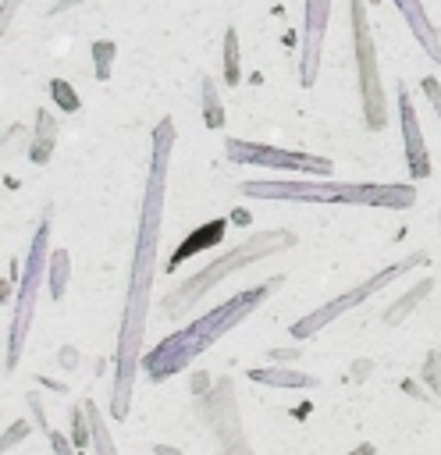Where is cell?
Instances as JSON below:
<instances>
[{
	"instance_id": "19",
	"label": "cell",
	"mask_w": 441,
	"mask_h": 455,
	"mask_svg": "<svg viewBox=\"0 0 441 455\" xmlns=\"http://www.w3.org/2000/svg\"><path fill=\"white\" fill-rule=\"evenodd\" d=\"M427 291H430V284H427V281H423V284H416V288H413V291H409V295H405L398 306H391V309H388L384 323H395V320H402V316H405V309H413V306H416V299H420V295H427Z\"/></svg>"
},
{
	"instance_id": "2",
	"label": "cell",
	"mask_w": 441,
	"mask_h": 455,
	"mask_svg": "<svg viewBox=\"0 0 441 455\" xmlns=\"http://www.w3.org/2000/svg\"><path fill=\"white\" fill-rule=\"evenodd\" d=\"M277 284H281V277H270V281H263V284H253V288L231 295L224 306H217V309H210L206 316H199L196 323H188L185 331L164 338V341L142 359L146 377L160 384V380L181 373V370H185L199 352H206L220 334H228L235 323H242V320H245V316H249V313H253V309H256Z\"/></svg>"
},
{
	"instance_id": "13",
	"label": "cell",
	"mask_w": 441,
	"mask_h": 455,
	"mask_svg": "<svg viewBox=\"0 0 441 455\" xmlns=\"http://www.w3.org/2000/svg\"><path fill=\"white\" fill-rule=\"evenodd\" d=\"M249 377L263 380V384H277V387H306V384H317L309 373H295V370H249Z\"/></svg>"
},
{
	"instance_id": "8",
	"label": "cell",
	"mask_w": 441,
	"mask_h": 455,
	"mask_svg": "<svg viewBox=\"0 0 441 455\" xmlns=\"http://www.w3.org/2000/svg\"><path fill=\"white\" fill-rule=\"evenodd\" d=\"M224 153L235 164H256V167H274V171H302V174H324V178L334 171V164L327 156L292 153V149H277V146H263V142H245V139H228Z\"/></svg>"
},
{
	"instance_id": "16",
	"label": "cell",
	"mask_w": 441,
	"mask_h": 455,
	"mask_svg": "<svg viewBox=\"0 0 441 455\" xmlns=\"http://www.w3.org/2000/svg\"><path fill=\"white\" fill-rule=\"evenodd\" d=\"M68 281V252H50V295L60 299Z\"/></svg>"
},
{
	"instance_id": "21",
	"label": "cell",
	"mask_w": 441,
	"mask_h": 455,
	"mask_svg": "<svg viewBox=\"0 0 441 455\" xmlns=\"http://www.w3.org/2000/svg\"><path fill=\"white\" fill-rule=\"evenodd\" d=\"M50 92H53V100L60 103V110H78V96L71 92V85L68 82H50Z\"/></svg>"
},
{
	"instance_id": "11",
	"label": "cell",
	"mask_w": 441,
	"mask_h": 455,
	"mask_svg": "<svg viewBox=\"0 0 441 455\" xmlns=\"http://www.w3.org/2000/svg\"><path fill=\"white\" fill-rule=\"evenodd\" d=\"M391 4L402 11V18H405V25H409L413 39L423 46V53H427L430 60H437V64H441V32H437V28H434V21L427 18L423 0H391Z\"/></svg>"
},
{
	"instance_id": "15",
	"label": "cell",
	"mask_w": 441,
	"mask_h": 455,
	"mask_svg": "<svg viewBox=\"0 0 441 455\" xmlns=\"http://www.w3.org/2000/svg\"><path fill=\"white\" fill-rule=\"evenodd\" d=\"M224 82L228 85L238 82V32L235 28L224 32Z\"/></svg>"
},
{
	"instance_id": "28",
	"label": "cell",
	"mask_w": 441,
	"mask_h": 455,
	"mask_svg": "<svg viewBox=\"0 0 441 455\" xmlns=\"http://www.w3.org/2000/svg\"><path fill=\"white\" fill-rule=\"evenodd\" d=\"M75 4H82V0H60L53 11H68V7H75Z\"/></svg>"
},
{
	"instance_id": "1",
	"label": "cell",
	"mask_w": 441,
	"mask_h": 455,
	"mask_svg": "<svg viewBox=\"0 0 441 455\" xmlns=\"http://www.w3.org/2000/svg\"><path fill=\"white\" fill-rule=\"evenodd\" d=\"M171 146H174V121L164 117L153 132V160H149L146 199H142V213H139L135 263H132L124 320H121V334H117V377H114V405H110L114 419H124L128 398H132V380H135V370H139V345H142V327H146L149 277H153V267H156V238H160V210H164V192H167Z\"/></svg>"
},
{
	"instance_id": "5",
	"label": "cell",
	"mask_w": 441,
	"mask_h": 455,
	"mask_svg": "<svg viewBox=\"0 0 441 455\" xmlns=\"http://www.w3.org/2000/svg\"><path fill=\"white\" fill-rule=\"evenodd\" d=\"M349 11H352V50H356L363 124H366L370 132H381V128L388 124V100H384V85H381V71H377V50H373L366 7H363V0H352Z\"/></svg>"
},
{
	"instance_id": "18",
	"label": "cell",
	"mask_w": 441,
	"mask_h": 455,
	"mask_svg": "<svg viewBox=\"0 0 441 455\" xmlns=\"http://www.w3.org/2000/svg\"><path fill=\"white\" fill-rule=\"evenodd\" d=\"M85 412H89V419H92V441H96V451H100V455H117V451H114V441L107 437V427H103V419H100V412H96L92 402H85Z\"/></svg>"
},
{
	"instance_id": "17",
	"label": "cell",
	"mask_w": 441,
	"mask_h": 455,
	"mask_svg": "<svg viewBox=\"0 0 441 455\" xmlns=\"http://www.w3.org/2000/svg\"><path fill=\"white\" fill-rule=\"evenodd\" d=\"M203 107H206V128H220L224 124V110L217 103V89L210 78H203Z\"/></svg>"
},
{
	"instance_id": "22",
	"label": "cell",
	"mask_w": 441,
	"mask_h": 455,
	"mask_svg": "<svg viewBox=\"0 0 441 455\" xmlns=\"http://www.w3.org/2000/svg\"><path fill=\"white\" fill-rule=\"evenodd\" d=\"M423 380L441 395V352H430L427 355V366H423Z\"/></svg>"
},
{
	"instance_id": "10",
	"label": "cell",
	"mask_w": 441,
	"mask_h": 455,
	"mask_svg": "<svg viewBox=\"0 0 441 455\" xmlns=\"http://www.w3.org/2000/svg\"><path fill=\"white\" fill-rule=\"evenodd\" d=\"M398 117H402V135H405V160H409V174L413 178H427L430 174V156H427V142L420 132V117L413 110L409 92L398 85Z\"/></svg>"
},
{
	"instance_id": "24",
	"label": "cell",
	"mask_w": 441,
	"mask_h": 455,
	"mask_svg": "<svg viewBox=\"0 0 441 455\" xmlns=\"http://www.w3.org/2000/svg\"><path fill=\"white\" fill-rule=\"evenodd\" d=\"M71 427H75V448L82 451V448H85V430H89V427H85V419H82V409H78V405L71 409Z\"/></svg>"
},
{
	"instance_id": "7",
	"label": "cell",
	"mask_w": 441,
	"mask_h": 455,
	"mask_svg": "<svg viewBox=\"0 0 441 455\" xmlns=\"http://www.w3.org/2000/svg\"><path fill=\"white\" fill-rule=\"evenodd\" d=\"M423 259H427L423 252H413L409 259H402V263H395V267H384L381 274H373L370 281H363V284H356V288H352V291H345L341 299H334V302H327V306H320L317 313H309V316H302L299 323H292V334H295V338H309V334H317V331H324V327H327V323H331L334 316H341L345 309H352V306H359V302H363L366 295H373V291H381V288H384L388 281H395V277H398V274H405L409 267H420Z\"/></svg>"
},
{
	"instance_id": "12",
	"label": "cell",
	"mask_w": 441,
	"mask_h": 455,
	"mask_svg": "<svg viewBox=\"0 0 441 455\" xmlns=\"http://www.w3.org/2000/svg\"><path fill=\"white\" fill-rule=\"evenodd\" d=\"M224 231H228V217H217V220H210V224H203L199 231H192L181 245H178V252L167 259V270H174L178 263H185L188 256H196V252H203V249H210V245H217L220 238H224Z\"/></svg>"
},
{
	"instance_id": "3",
	"label": "cell",
	"mask_w": 441,
	"mask_h": 455,
	"mask_svg": "<svg viewBox=\"0 0 441 455\" xmlns=\"http://www.w3.org/2000/svg\"><path fill=\"white\" fill-rule=\"evenodd\" d=\"M249 199H288V203H341V206H384L405 210L416 203L413 185H341V181H242Z\"/></svg>"
},
{
	"instance_id": "23",
	"label": "cell",
	"mask_w": 441,
	"mask_h": 455,
	"mask_svg": "<svg viewBox=\"0 0 441 455\" xmlns=\"http://www.w3.org/2000/svg\"><path fill=\"white\" fill-rule=\"evenodd\" d=\"M39 423H43V419H39ZM43 430H46V437H50V444H53V451H57V455H75V451H78V448H71V444L64 441V434H57L53 427H46V423H43Z\"/></svg>"
},
{
	"instance_id": "6",
	"label": "cell",
	"mask_w": 441,
	"mask_h": 455,
	"mask_svg": "<svg viewBox=\"0 0 441 455\" xmlns=\"http://www.w3.org/2000/svg\"><path fill=\"white\" fill-rule=\"evenodd\" d=\"M46 235H50V228L39 224V231L32 238V249L25 256V277H21V291H18V306H14L11 334H7V373L14 370V363L21 355V341L28 334V320H32V309H36V284H39L43 259H46Z\"/></svg>"
},
{
	"instance_id": "14",
	"label": "cell",
	"mask_w": 441,
	"mask_h": 455,
	"mask_svg": "<svg viewBox=\"0 0 441 455\" xmlns=\"http://www.w3.org/2000/svg\"><path fill=\"white\" fill-rule=\"evenodd\" d=\"M53 139H57V124L50 121L46 110H39V128H36V146H32V160L36 164H46V156L53 149Z\"/></svg>"
},
{
	"instance_id": "4",
	"label": "cell",
	"mask_w": 441,
	"mask_h": 455,
	"mask_svg": "<svg viewBox=\"0 0 441 455\" xmlns=\"http://www.w3.org/2000/svg\"><path fill=\"white\" fill-rule=\"evenodd\" d=\"M292 242H295V235H288V231H256L253 238H245V242L235 245L231 252L213 256V259H210L199 274H192L185 284H178L174 291H167L164 302H160V309H164L167 316H185L217 281H224L228 274H235V270H242V267H249V263H256V259L274 256L277 249H288Z\"/></svg>"
},
{
	"instance_id": "20",
	"label": "cell",
	"mask_w": 441,
	"mask_h": 455,
	"mask_svg": "<svg viewBox=\"0 0 441 455\" xmlns=\"http://www.w3.org/2000/svg\"><path fill=\"white\" fill-rule=\"evenodd\" d=\"M92 50H96V78H107L110 75V64H114V43L100 39Z\"/></svg>"
},
{
	"instance_id": "25",
	"label": "cell",
	"mask_w": 441,
	"mask_h": 455,
	"mask_svg": "<svg viewBox=\"0 0 441 455\" xmlns=\"http://www.w3.org/2000/svg\"><path fill=\"white\" fill-rule=\"evenodd\" d=\"M423 92L430 96V103H434V110H437V117H441V82H437V78H423Z\"/></svg>"
},
{
	"instance_id": "9",
	"label": "cell",
	"mask_w": 441,
	"mask_h": 455,
	"mask_svg": "<svg viewBox=\"0 0 441 455\" xmlns=\"http://www.w3.org/2000/svg\"><path fill=\"white\" fill-rule=\"evenodd\" d=\"M331 21V0H302V43H299V82L309 89L320 71V50Z\"/></svg>"
},
{
	"instance_id": "26",
	"label": "cell",
	"mask_w": 441,
	"mask_h": 455,
	"mask_svg": "<svg viewBox=\"0 0 441 455\" xmlns=\"http://www.w3.org/2000/svg\"><path fill=\"white\" fill-rule=\"evenodd\" d=\"M18 4H21V0H4V18H0V21H4V28L11 25V18H14V7H18Z\"/></svg>"
},
{
	"instance_id": "27",
	"label": "cell",
	"mask_w": 441,
	"mask_h": 455,
	"mask_svg": "<svg viewBox=\"0 0 441 455\" xmlns=\"http://www.w3.org/2000/svg\"><path fill=\"white\" fill-rule=\"evenodd\" d=\"M352 455H373V444H359Z\"/></svg>"
}]
</instances>
